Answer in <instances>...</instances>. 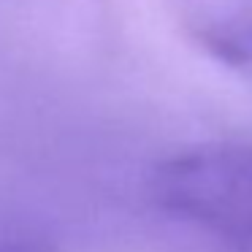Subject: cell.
Returning a JSON list of instances; mask_svg holds the SVG:
<instances>
[{"label": "cell", "instance_id": "obj_3", "mask_svg": "<svg viewBox=\"0 0 252 252\" xmlns=\"http://www.w3.org/2000/svg\"><path fill=\"white\" fill-rule=\"evenodd\" d=\"M0 252H52V247L28 228L0 225Z\"/></svg>", "mask_w": 252, "mask_h": 252}, {"label": "cell", "instance_id": "obj_2", "mask_svg": "<svg viewBox=\"0 0 252 252\" xmlns=\"http://www.w3.org/2000/svg\"><path fill=\"white\" fill-rule=\"evenodd\" d=\"M171 11L212 60L252 79V0H171Z\"/></svg>", "mask_w": 252, "mask_h": 252}, {"label": "cell", "instance_id": "obj_1", "mask_svg": "<svg viewBox=\"0 0 252 252\" xmlns=\"http://www.w3.org/2000/svg\"><path fill=\"white\" fill-rule=\"evenodd\" d=\"M149 192L165 214L252 252V147L209 141L179 149L155 165Z\"/></svg>", "mask_w": 252, "mask_h": 252}]
</instances>
